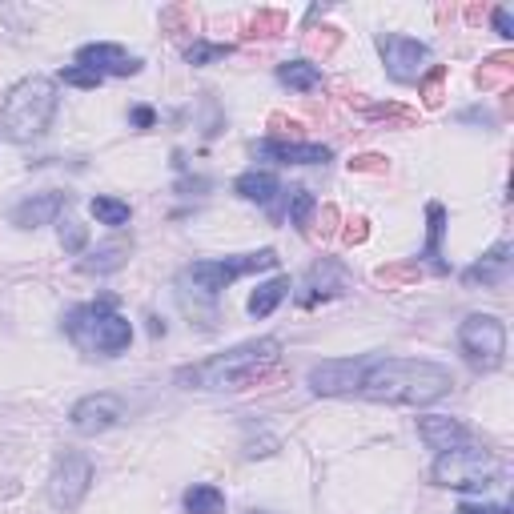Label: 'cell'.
<instances>
[{
	"mask_svg": "<svg viewBox=\"0 0 514 514\" xmlns=\"http://www.w3.org/2000/svg\"><path fill=\"white\" fill-rule=\"evenodd\" d=\"M262 270H278V249H253V253H237V257H209V262H193L177 274V302L189 318H205L213 322V306L217 298L245 274H262Z\"/></svg>",
	"mask_w": 514,
	"mask_h": 514,
	"instance_id": "3957f363",
	"label": "cell"
},
{
	"mask_svg": "<svg viewBox=\"0 0 514 514\" xmlns=\"http://www.w3.org/2000/svg\"><path fill=\"white\" fill-rule=\"evenodd\" d=\"M466 21H470V25H478V21H482V9H478V5H470V9H466Z\"/></svg>",
	"mask_w": 514,
	"mask_h": 514,
	"instance_id": "60d3db41",
	"label": "cell"
},
{
	"mask_svg": "<svg viewBox=\"0 0 514 514\" xmlns=\"http://www.w3.org/2000/svg\"><path fill=\"white\" fill-rule=\"evenodd\" d=\"M306 45L318 53H334L342 45V33L338 29H306Z\"/></svg>",
	"mask_w": 514,
	"mask_h": 514,
	"instance_id": "d6a6232c",
	"label": "cell"
},
{
	"mask_svg": "<svg viewBox=\"0 0 514 514\" xmlns=\"http://www.w3.org/2000/svg\"><path fill=\"white\" fill-rule=\"evenodd\" d=\"M290 278H270V282H262V286H257L253 294H249V318H270L286 298H290Z\"/></svg>",
	"mask_w": 514,
	"mask_h": 514,
	"instance_id": "7402d4cb",
	"label": "cell"
},
{
	"mask_svg": "<svg viewBox=\"0 0 514 514\" xmlns=\"http://www.w3.org/2000/svg\"><path fill=\"white\" fill-rule=\"evenodd\" d=\"M233 193H237L241 201L270 205V209H274V201H278L286 189H282V181H278L270 169H245V173L233 181Z\"/></svg>",
	"mask_w": 514,
	"mask_h": 514,
	"instance_id": "ffe728a7",
	"label": "cell"
},
{
	"mask_svg": "<svg viewBox=\"0 0 514 514\" xmlns=\"http://www.w3.org/2000/svg\"><path fill=\"white\" fill-rule=\"evenodd\" d=\"M286 197H290V225L298 233H310V217L318 213V197L310 189H290Z\"/></svg>",
	"mask_w": 514,
	"mask_h": 514,
	"instance_id": "4316f807",
	"label": "cell"
},
{
	"mask_svg": "<svg viewBox=\"0 0 514 514\" xmlns=\"http://www.w3.org/2000/svg\"><path fill=\"white\" fill-rule=\"evenodd\" d=\"M61 81H65V85H73V89H101V81H105V77H97L93 69L69 65V69H61Z\"/></svg>",
	"mask_w": 514,
	"mask_h": 514,
	"instance_id": "1f68e13d",
	"label": "cell"
},
{
	"mask_svg": "<svg viewBox=\"0 0 514 514\" xmlns=\"http://www.w3.org/2000/svg\"><path fill=\"white\" fill-rule=\"evenodd\" d=\"M286 25H290V17H286L282 9H257V13L249 17V25H245V37H249V41H253V37L270 41V37L286 33Z\"/></svg>",
	"mask_w": 514,
	"mask_h": 514,
	"instance_id": "d4e9b609",
	"label": "cell"
},
{
	"mask_svg": "<svg viewBox=\"0 0 514 514\" xmlns=\"http://www.w3.org/2000/svg\"><path fill=\"white\" fill-rule=\"evenodd\" d=\"M510 81H514V53H494V57H486V61L478 65V73H474V85H478L482 93H506Z\"/></svg>",
	"mask_w": 514,
	"mask_h": 514,
	"instance_id": "44dd1931",
	"label": "cell"
},
{
	"mask_svg": "<svg viewBox=\"0 0 514 514\" xmlns=\"http://www.w3.org/2000/svg\"><path fill=\"white\" fill-rule=\"evenodd\" d=\"M346 290H350V270L338 262V257H318V262L306 270L298 306H302V310H314L318 302H330V298H338V294H346Z\"/></svg>",
	"mask_w": 514,
	"mask_h": 514,
	"instance_id": "8fae6325",
	"label": "cell"
},
{
	"mask_svg": "<svg viewBox=\"0 0 514 514\" xmlns=\"http://www.w3.org/2000/svg\"><path fill=\"white\" fill-rule=\"evenodd\" d=\"M65 205H69V193H61V189L33 193L29 201H21V205L13 209V225H17V229H41V225H53L57 213H61Z\"/></svg>",
	"mask_w": 514,
	"mask_h": 514,
	"instance_id": "e0dca14e",
	"label": "cell"
},
{
	"mask_svg": "<svg viewBox=\"0 0 514 514\" xmlns=\"http://www.w3.org/2000/svg\"><path fill=\"white\" fill-rule=\"evenodd\" d=\"M278 362H282V342L278 338H253V342H241L225 354H213L205 362H193V366L177 370V386L209 390V394H237V390L257 386Z\"/></svg>",
	"mask_w": 514,
	"mask_h": 514,
	"instance_id": "7a4b0ae2",
	"label": "cell"
},
{
	"mask_svg": "<svg viewBox=\"0 0 514 514\" xmlns=\"http://www.w3.org/2000/svg\"><path fill=\"white\" fill-rule=\"evenodd\" d=\"M57 237H61V249L73 253V257H81V253L89 249V229H85L77 217H65V221L57 225Z\"/></svg>",
	"mask_w": 514,
	"mask_h": 514,
	"instance_id": "f546056e",
	"label": "cell"
},
{
	"mask_svg": "<svg viewBox=\"0 0 514 514\" xmlns=\"http://www.w3.org/2000/svg\"><path fill=\"white\" fill-rule=\"evenodd\" d=\"M77 65L81 69H93L97 77H137L145 61L133 57L129 49H121V45L97 41V45H81L77 49Z\"/></svg>",
	"mask_w": 514,
	"mask_h": 514,
	"instance_id": "4fadbf2b",
	"label": "cell"
},
{
	"mask_svg": "<svg viewBox=\"0 0 514 514\" xmlns=\"http://www.w3.org/2000/svg\"><path fill=\"white\" fill-rule=\"evenodd\" d=\"M278 81L294 93H314V89H322V69L310 61H286V65H278Z\"/></svg>",
	"mask_w": 514,
	"mask_h": 514,
	"instance_id": "603a6c76",
	"label": "cell"
},
{
	"mask_svg": "<svg viewBox=\"0 0 514 514\" xmlns=\"http://www.w3.org/2000/svg\"><path fill=\"white\" fill-rule=\"evenodd\" d=\"M458 350L478 374H494L506 362V326L494 314H470L458 326Z\"/></svg>",
	"mask_w": 514,
	"mask_h": 514,
	"instance_id": "52a82bcc",
	"label": "cell"
},
{
	"mask_svg": "<svg viewBox=\"0 0 514 514\" xmlns=\"http://www.w3.org/2000/svg\"><path fill=\"white\" fill-rule=\"evenodd\" d=\"M418 438L430 446V450H454V446H462L470 434H466V426L458 422V418H446V414H426V418H418Z\"/></svg>",
	"mask_w": 514,
	"mask_h": 514,
	"instance_id": "d6986e66",
	"label": "cell"
},
{
	"mask_svg": "<svg viewBox=\"0 0 514 514\" xmlns=\"http://www.w3.org/2000/svg\"><path fill=\"white\" fill-rule=\"evenodd\" d=\"M121 418H125V402H121L117 394H109V390H101V394H89V398H81V402L73 406V414H69L73 430H77V434H85V438H93V434H105V430H113V426H117Z\"/></svg>",
	"mask_w": 514,
	"mask_h": 514,
	"instance_id": "7c38bea8",
	"label": "cell"
},
{
	"mask_svg": "<svg viewBox=\"0 0 514 514\" xmlns=\"http://www.w3.org/2000/svg\"><path fill=\"white\" fill-rule=\"evenodd\" d=\"M386 169H390V161L382 153H358V157H350V173H386Z\"/></svg>",
	"mask_w": 514,
	"mask_h": 514,
	"instance_id": "836d02e7",
	"label": "cell"
},
{
	"mask_svg": "<svg viewBox=\"0 0 514 514\" xmlns=\"http://www.w3.org/2000/svg\"><path fill=\"white\" fill-rule=\"evenodd\" d=\"M454 390V374L426 358H374L362 374L358 394L382 406H434Z\"/></svg>",
	"mask_w": 514,
	"mask_h": 514,
	"instance_id": "6da1fadb",
	"label": "cell"
},
{
	"mask_svg": "<svg viewBox=\"0 0 514 514\" xmlns=\"http://www.w3.org/2000/svg\"><path fill=\"white\" fill-rule=\"evenodd\" d=\"M374 278H378V286H386V290H402V286H410V282L422 278V266H418V262H394V266H382Z\"/></svg>",
	"mask_w": 514,
	"mask_h": 514,
	"instance_id": "f1b7e54d",
	"label": "cell"
},
{
	"mask_svg": "<svg viewBox=\"0 0 514 514\" xmlns=\"http://www.w3.org/2000/svg\"><path fill=\"white\" fill-rule=\"evenodd\" d=\"M318 229H322V237H330L338 229V209L334 205H318Z\"/></svg>",
	"mask_w": 514,
	"mask_h": 514,
	"instance_id": "74e56055",
	"label": "cell"
},
{
	"mask_svg": "<svg viewBox=\"0 0 514 514\" xmlns=\"http://www.w3.org/2000/svg\"><path fill=\"white\" fill-rule=\"evenodd\" d=\"M442 237H446V205L442 201H430L426 205V245H422V253L414 257V262L418 266H430V274H438V278L450 274V262L442 257Z\"/></svg>",
	"mask_w": 514,
	"mask_h": 514,
	"instance_id": "2e32d148",
	"label": "cell"
},
{
	"mask_svg": "<svg viewBox=\"0 0 514 514\" xmlns=\"http://www.w3.org/2000/svg\"><path fill=\"white\" fill-rule=\"evenodd\" d=\"M57 105H61V93H57L53 77L33 73V77L17 81L5 97V105H0V137H9L13 145H29V141L45 137L57 117Z\"/></svg>",
	"mask_w": 514,
	"mask_h": 514,
	"instance_id": "277c9868",
	"label": "cell"
},
{
	"mask_svg": "<svg viewBox=\"0 0 514 514\" xmlns=\"http://www.w3.org/2000/svg\"><path fill=\"white\" fill-rule=\"evenodd\" d=\"M490 21H494V33H498L502 41H514V13H510V9L498 5V9L490 13Z\"/></svg>",
	"mask_w": 514,
	"mask_h": 514,
	"instance_id": "d590c367",
	"label": "cell"
},
{
	"mask_svg": "<svg viewBox=\"0 0 514 514\" xmlns=\"http://www.w3.org/2000/svg\"><path fill=\"white\" fill-rule=\"evenodd\" d=\"M510 241H498V245H490L478 262L462 274V282L466 286H486V290H498V286H506V278H510Z\"/></svg>",
	"mask_w": 514,
	"mask_h": 514,
	"instance_id": "9a60e30c",
	"label": "cell"
},
{
	"mask_svg": "<svg viewBox=\"0 0 514 514\" xmlns=\"http://www.w3.org/2000/svg\"><path fill=\"white\" fill-rule=\"evenodd\" d=\"M93 486V462L81 450H61L49 474V502L57 510H77Z\"/></svg>",
	"mask_w": 514,
	"mask_h": 514,
	"instance_id": "ba28073f",
	"label": "cell"
},
{
	"mask_svg": "<svg viewBox=\"0 0 514 514\" xmlns=\"http://www.w3.org/2000/svg\"><path fill=\"white\" fill-rule=\"evenodd\" d=\"M249 514H266V510H249Z\"/></svg>",
	"mask_w": 514,
	"mask_h": 514,
	"instance_id": "b9f144b4",
	"label": "cell"
},
{
	"mask_svg": "<svg viewBox=\"0 0 514 514\" xmlns=\"http://www.w3.org/2000/svg\"><path fill=\"white\" fill-rule=\"evenodd\" d=\"M129 253H133V245H129V241H105V245L85 249V253L77 257V270H81V274H93V278H105V274L125 270Z\"/></svg>",
	"mask_w": 514,
	"mask_h": 514,
	"instance_id": "ac0fdd59",
	"label": "cell"
},
{
	"mask_svg": "<svg viewBox=\"0 0 514 514\" xmlns=\"http://www.w3.org/2000/svg\"><path fill=\"white\" fill-rule=\"evenodd\" d=\"M129 121H133V129H153V125H157V113H153L149 105H137V109L129 113Z\"/></svg>",
	"mask_w": 514,
	"mask_h": 514,
	"instance_id": "f35d334b",
	"label": "cell"
},
{
	"mask_svg": "<svg viewBox=\"0 0 514 514\" xmlns=\"http://www.w3.org/2000/svg\"><path fill=\"white\" fill-rule=\"evenodd\" d=\"M233 49L229 45H213V41H193L189 49H185V61L193 65V69H205V65H213V61H225Z\"/></svg>",
	"mask_w": 514,
	"mask_h": 514,
	"instance_id": "4dcf8cb0",
	"label": "cell"
},
{
	"mask_svg": "<svg viewBox=\"0 0 514 514\" xmlns=\"http://www.w3.org/2000/svg\"><path fill=\"white\" fill-rule=\"evenodd\" d=\"M61 330L65 338L89 354V358H117L133 346V322L125 314L113 310V302H85V306H73L65 318H61Z\"/></svg>",
	"mask_w": 514,
	"mask_h": 514,
	"instance_id": "5b68a950",
	"label": "cell"
},
{
	"mask_svg": "<svg viewBox=\"0 0 514 514\" xmlns=\"http://www.w3.org/2000/svg\"><path fill=\"white\" fill-rule=\"evenodd\" d=\"M366 366H370V354H362V358H326V362H318L310 370L306 382H310V390L318 398H346V394H358Z\"/></svg>",
	"mask_w": 514,
	"mask_h": 514,
	"instance_id": "30bf717a",
	"label": "cell"
},
{
	"mask_svg": "<svg viewBox=\"0 0 514 514\" xmlns=\"http://www.w3.org/2000/svg\"><path fill=\"white\" fill-rule=\"evenodd\" d=\"M253 157L274 161V165H326V161H330V145L266 137V141H257V145H253Z\"/></svg>",
	"mask_w": 514,
	"mask_h": 514,
	"instance_id": "5bb4252c",
	"label": "cell"
},
{
	"mask_svg": "<svg viewBox=\"0 0 514 514\" xmlns=\"http://www.w3.org/2000/svg\"><path fill=\"white\" fill-rule=\"evenodd\" d=\"M458 514H514L506 502H462Z\"/></svg>",
	"mask_w": 514,
	"mask_h": 514,
	"instance_id": "8d00e7d4",
	"label": "cell"
},
{
	"mask_svg": "<svg viewBox=\"0 0 514 514\" xmlns=\"http://www.w3.org/2000/svg\"><path fill=\"white\" fill-rule=\"evenodd\" d=\"M442 85H446V65H430V69L418 77V97H422L426 109H438V105L446 101Z\"/></svg>",
	"mask_w": 514,
	"mask_h": 514,
	"instance_id": "83f0119b",
	"label": "cell"
},
{
	"mask_svg": "<svg viewBox=\"0 0 514 514\" xmlns=\"http://www.w3.org/2000/svg\"><path fill=\"white\" fill-rule=\"evenodd\" d=\"M366 237H370V221H366V217H350L346 229H342V241H346V245H362Z\"/></svg>",
	"mask_w": 514,
	"mask_h": 514,
	"instance_id": "e575fe53",
	"label": "cell"
},
{
	"mask_svg": "<svg viewBox=\"0 0 514 514\" xmlns=\"http://www.w3.org/2000/svg\"><path fill=\"white\" fill-rule=\"evenodd\" d=\"M185 510H189V514H225V494H221V486H213V482L189 486V490H185Z\"/></svg>",
	"mask_w": 514,
	"mask_h": 514,
	"instance_id": "cb8c5ba5",
	"label": "cell"
},
{
	"mask_svg": "<svg viewBox=\"0 0 514 514\" xmlns=\"http://www.w3.org/2000/svg\"><path fill=\"white\" fill-rule=\"evenodd\" d=\"M149 334H153V338H165V322H161V318H149Z\"/></svg>",
	"mask_w": 514,
	"mask_h": 514,
	"instance_id": "ab89813d",
	"label": "cell"
},
{
	"mask_svg": "<svg viewBox=\"0 0 514 514\" xmlns=\"http://www.w3.org/2000/svg\"><path fill=\"white\" fill-rule=\"evenodd\" d=\"M494 470H498V462L486 446L462 442V446L438 454L430 478H434V486H446V490H486Z\"/></svg>",
	"mask_w": 514,
	"mask_h": 514,
	"instance_id": "8992f818",
	"label": "cell"
},
{
	"mask_svg": "<svg viewBox=\"0 0 514 514\" xmlns=\"http://www.w3.org/2000/svg\"><path fill=\"white\" fill-rule=\"evenodd\" d=\"M89 213H93L101 225H113V229L129 225V217H133L129 201H121V197H93V201H89Z\"/></svg>",
	"mask_w": 514,
	"mask_h": 514,
	"instance_id": "484cf974",
	"label": "cell"
},
{
	"mask_svg": "<svg viewBox=\"0 0 514 514\" xmlns=\"http://www.w3.org/2000/svg\"><path fill=\"white\" fill-rule=\"evenodd\" d=\"M378 53H382V65H386V77L398 81V85H418L426 61H430V49L414 37H402V33H382L378 37Z\"/></svg>",
	"mask_w": 514,
	"mask_h": 514,
	"instance_id": "9c48e42d",
	"label": "cell"
}]
</instances>
